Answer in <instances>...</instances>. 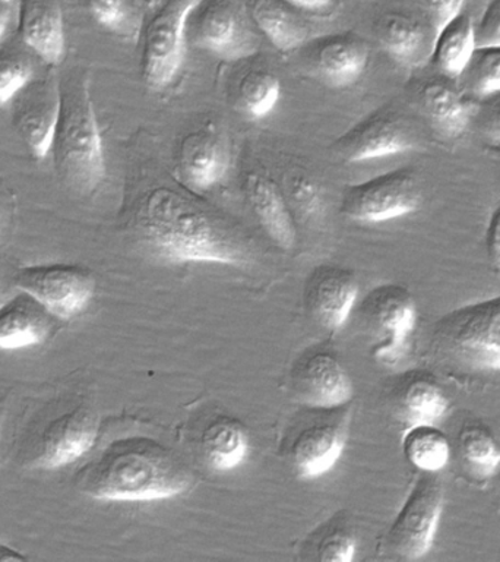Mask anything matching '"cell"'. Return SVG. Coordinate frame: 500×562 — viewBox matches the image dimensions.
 <instances>
[{
	"label": "cell",
	"instance_id": "obj_1",
	"mask_svg": "<svg viewBox=\"0 0 500 562\" xmlns=\"http://www.w3.org/2000/svg\"><path fill=\"white\" fill-rule=\"evenodd\" d=\"M135 226L149 252L166 262H249V241L239 228L170 188L145 196Z\"/></svg>",
	"mask_w": 500,
	"mask_h": 562
},
{
	"label": "cell",
	"instance_id": "obj_2",
	"mask_svg": "<svg viewBox=\"0 0 500 562\" xmlns=\"http://www.w3.org/2000/svg\"><path fill=\"white\" fill-rule=\"evenodd\" d=\"M192 470L182 457L147 435L114 439L83 469V494L101 501H154L183 494Z\"/></svg>",
	"mask_w": 500,
	"mask_h": 562
},
{
	"label": "cell",
	"instance_id": "obj_3",
	"mask_svg": "<svg viewBox=\"0 0 500 562\" xmlns=\"http://www.w3.org/2000/svg\"><path fill=\"white\" fill-rule=\"evenodd\" d=\"M50 153L57 175L72 191L88 195L104 182L103 136L86 78L60 79V114Z\"/></svg>",
	"mask_w": 500,
	"mask_h": 562
},
{
	"label": "cell",
	"instance_id": "obj_4",
	"mask_svg": "<svg viewBox=\"0 0 500 562\" xmlns=\"http://www.w3.org/2000/svg\"><path fill=\"white\" fill-rule=\"evenodd\" d=\"M432 340L434 353L456 368L500 371V296L450 312L434 325Z\"/></svg>",
	"mask_w": 500,
	"mask_h": 562
},
{
	"label": "cell",
	"instance_id": "obj_5",
	"mask_svg": "<svg viewBox=\"0 0 500 562\" xmlns=\"http://www.w3.org/2000/svg\"><path fill=\"white\" fill-rule=\"evenodd\" d=\"M204 0H164L144 34L143 77L152 90H164L182 68L189 21Z\"/></svg>",
	"mask_w": 500,
	"mask_h": 562
},
{
	"label": "cell",
	"instance_id": "obj_6",
	"mask_svg": "<svg viewBox=\"0 0 500 562\" xmlns=\"http://www.w3.org/2000/svg\"><path fill=\"white\" fill-rule=\"evenodd\" d=\"M359 314L376 338L375 359L385 364L398 363L417 324V306L410 290L394 283L376 285L363 297Z\"/></svg>",
	"mask_w": 500,
	"mask_h": 562
},
{
	"label": "cell",
	"instance_id": "obj_7",
	"mask_svg": "<svg viewBox=\"0 0 500 562\" xmlns=\"http://www.w3.org/2000/svg\"><path fill=\"white\" fill-rule=\"evenodd\" d=\"M443 498L441 479L423 472L390 525L386 536L389 551L407 561L428 555L441 521Z\"/></svg>",
	"mask_w": 500,
	"mask_h": 562
},
{
	"label": "cell",
	"instance_id": "obj_8",
	"mask_svg": "<svg viewBox=\"0 0 500 562\" xmlns=\"http://www.w3.org/2000/svg\"><path fill=\"white\" fill-rule=\"evenodd\" d=\"M55 318L68 321L82 314L94 297L95 279L88 268L73 263H47L21 268L13 279Z\"/></svg>",
	"mask_w": 500,
	"mask_h": 562
},
{
	"label": "cell",
	"instance_id": "obj_9",
	"mask_svg": "<svg viewBox=\"0 0 500 562\" xmlns=\"http://www.w3.org/2000/svg\"><path fill=\"white\" fill-rule=\"evenodd\" d=\"M421 187L414 171L397 169L355 183L342 195L341 213L360 223H384L414 213Z\"/></svg>",
	"mask_w": 500,
	"mask_h": 562
},
{
	"label": "cell",
	"instance_id": "obj_10",
	"mask_svg": "<svg viewBox=\"0 0 500 562\" xmlns=\"http://www.w3.org/2000/svg\"><path fill=\"white\" fill-rule=\"evenodd\" d=\"M13 101V123L37 160L52 151L60 114V79L55 70L34 79Z\"/></svg>",
	"mask_w": 500,
	"mask_h": 562
},
{
	"label": "cell",
	"instance_id": "obj_11",
	"mask_svg": "<svg viewBox=\"0 0 500 562\" xmlns=\"http://www.w3.org/2000/svg\"><path fill=\"white\" fill-rule=\"evenodd\" d=\"M416 144L414 131L401 116L380 110L344 132L333 149L346 162H362L411 151Z\"/></svg>",
	"mask_w": 500,
	"mask_h": 562
},
{
	"label": "cell",
	"instance_id": "obj_12",
	"mask_svg": "<svg viewBox=\"0 0 500 562\" xmlns=\"http://www.w3.org/2000/svg\"><path fill=\"white\" fill-rule=\"evenodd\" d=\"M298 402L318 411H337L353 398V382L344 364L331 351L316 350L302 356L292 371Z\"/></svg>",
	"mask_w": 500,
	"mask_h": 562
},
{
	"label": "cell",
	"instance_id": "obj_13",
	"mask_svg": "<svg viewBox=\"0 0 500 562\" xmlns=\"http://www.w3.org/2000/svg\"><path fill=\"white\" fill-rule=\"evenodd\" d=\"M193 43L224 60H239L257 52V40L235 4L214 0L192 13Z\"/></svg>",
	"mask_w": 500,
	"mask_h": 562
},
{
	"label": "cell",
	"instance_id": "obj_14",
	"mask_svg": "<svg viewBox=\"0 0 500 562\" xmlns=\"http://www.w3.org/2000/svg\"><path fill=\"white\" fill-rule=\"evenodd\" d=\"M230 161L226 136L213 123H206L180 143L179 180L193 192L209 191L226 178Z\"/></svg>",
	"mask_w": 500,
	"mask_h": 562
},
{
	"label": "cell",
	"instance_id": "obj_15",
	"mask_svg": "<svg viewBox=\"0 0 500 562\" xmlns=\"http://www.w3.org/2000/svg\"><path fill=\"white\" fill-rule=\"evenodd\" d=\"M100 420L95 412L77 407L50 422L39 438L33 468L57 470L75 463L94 447Z\"/></svg>",
	"mask_w": 500,
	"mask_h": 562
},
{
	"label": "cell",
	"instance_id": "obj_16",
	"mask_svg": "<svg viewBox=\"0 0 500 562\" xmlns=\"http://www.w3.org/2000/svg\"><path fill=\"white\" fill-rule=\"evenodd\" d=\"M357 279L349 268L315 267L307 276L303 301L311 318L327 329H340L357 301Z\"/></svg>",
	"mask_w": 500,
	"mask_h": 562
},
{
	"label": "cell",
	"instance_id": "obj_17",
	"mask_svg": "<svg viewBox=\"0 0 500 562\" xmlns=\"http://www.w3.org/2000/svg\"><path fill=\"white\" fill-rule=\"evenodd\" d=\"M345 441V417L311 422L298 430L289 446L293 469L302 479L322 476L340 460Z\"/></svg>",
	"mask_w": 500,
	"mask_h": 562
},
{
	"label": "cell",
	"instance_id": "obj_18",
	"mask_svg": "<svg viewBox=\"0 0 500 562\" xmlns=\"http://www.w3.org/2000/svg\"><path fill=\"white\" fill-rule=\"evenodd\" d=\"M20 34L48 66L55 68L65 59L66 34L60 0H21Z\"/></svg>",
	"mask_w": 500,
	"mask_h": 562
},
{
	"label": "cell",
	"instance_id": "obj_19",
	"mask_svg": "<svg viewBox=\"0 0 500 562\" xmlns=\"http://www.w3.org/2000/svg\"><path fill=\"white\" fill-rule=\"evenodd\" d=\"M245 192L254 217L280 248L296 245L297 231L287 196L274 179L261 171L246 176Z\"/></svg>",
	"mask_w": 500,
	"mask_h": 562
},
{
	"label": "cell",
	"instance_id": "obj_20",
	"mask_svg": "<svg viewBox=\"0 0 500 562\" xmlns=\"http://www.w3.org/2000/svg\"><path fill=\"white\" fill-rule=\"evenodd\" d=\"M367 61V44L357 34H331L316 42L315 69L328 86H353L366 70Z\"/></svg>",
	"mask_w": 500,
	"mask_h": 562
},
{
	"label": "cell",
	"instance_id": "obj_21",
	"mask_svg": "<svg viewBox=\"0 0 500 562\" xmlns=\"http://www.w3.org/2000/svg\"><path fill=\"white\" fill-rule=\"evenodd\" d=\"M380 47L399 65L417 68L430 59L433 43H430L423 22L411 13H384L373 26Z\"/></svg>",
	"mask_w": 500,
	"mask_h": 562
},
{
	"label": "cell",
	"instance_id": "obj_22",
	"mask_svg": "<svg viewBox=\"0 0 500 562\" xmlns=\"http://www.w3.org/2000/svg\"><path fill=\"white\" fill-rule=\"evenodd\" d=\"M246 12L276 50H296L309 37L300 9L287 0H243Z\"/></svg>",
	"mask_w": 500,
	"mask_h": 562
},
{
	"label": "cell",
	"instance_id": "obj_23",
	"mask_svg": "<svg viewBox=\"0 0 500 562\" xmlns=\"http://www.w3.org/2000/svg\"><path fill=\"white\" fill-rule=\"evenodd\" d=\"M50 314L29 294L0 305V350L42 345L50 333Z\"/></svg>",
	"mask_w": 500,
	"mask_h": 562
},
{
	"label": "cell",
	"instance_id": "obj_24",
	"mask_svg": "<svg viewBox=\"0 0 500 562\" xmlns=\"http://www.w3.org/2000/svg\"><path fill=\"white\" fill-rule=\"evenodd\" d=\"M446 78H432L420 88V103L442 134L456 138L467 131L473 104L467 94Z\"/></svg>",
	"mask_w": 500,
	"mask_h": 562
},
{
	"label": "cell",
	"instance_id": "obj_25",
	"mask_svg": "<svg viewBox=\"0 0 500 562\" xmlns=\"http://www.w3.org/2000/svg\"><path fill=\"white\" fill-rule=\"evenodd\" d=\"M249 434L235 417L218 416L205 426L201 437L202 454L211 469H236L249 452Z\"/></svg>",
	"mask_w": 500,
	"mask_h": 562
},
{
	"label": "cell",
	"instance_id": "obj_26",
	"mask_svg": "<svg viewBox=\"0 0 500 562\" xmlns=\"http://www.w3.org/2000/svg\"><path fill=\"white\" fill-rule=\"evenodd\" d=\"M476 48V24L463 12L434 34L430 59L445 77L456 79L467 68Z\"/></svg>",
	"mask_w": 500,
	"mask_h": 562
},
{
	"label": "cell",
	"instance_id": "obj_27",
	"mask_svg": "<svg viewBox=\"0 0 500 562\" xmlns=\"http://www.w3.org/2000/svg\"><path fill=\"white\" fill-rule=\"evenodd\" d=\"M450 411L445 391L425 376L404 382L397 394L399 420L406 429L416 425H438Z\"/></svg>",
	"mask_w": 500,
	"mask_h": 562
},
{
	"label": "cell",
	"instance_id": "obj_28",
	"mask_svg": "<svg viewBox=\"0 0 500 562\" xmlns=\"http://www.w3.org/2000/svg\"><path fill=\"white\" fill-rule=\"evenodd\" d=\"M402 451L416 469L439 473L451 459V443L436 425H416L402 435Z\"/></svg>",
	"mask_w": 500,
	"mask_h": 562
},
{
	"label": "cell",
	"instance_id": "obj_29",
	"mask_svg": "<svg viewBox=\"0 0 500 562\" xmlns=\"http://www.w3.org/2000/svg\"><path fill=\"white\" fill-rule=\"evenodd\" d=\"M459 454L476 476H493L500 468V447L480 425H465L459 432Z\"/></svg>",
	"mask_w": 500,
	"mask_h": 562
},
{
	"label": "cell",
	"instance_id": "obj_30",
	"mask_svg": "<svg viewBox=\"0 0 500 562\" xmlns=\"http://www.w3.org/2000/svg\"><path fill=\"white\" fill-rule=\"evenodd\" d=\"M459 88L465 94L485 99L500 91V46L477 47L467 68L459 75Z\"/></svg>",
	"mask_w": 500,
	"mask_h": 562
},
{
	"label": "cell",
	"instance_id": "obj_31",
	"mask_svg": "<svg viewBox=\"0 0 500 562\" xmlns=\"http://www.w3.org/2000/svg\"><path fill=\"white\" fill-rule=\"evenodd\" d=\"M239 104L250 119H263L275 109L281 95V82L270 70L246 74L239 83Z\"/></svg>",
	"mask_w": 500,
	"mask_h": 562
},
{
	"label": "cell",
	"instance_id": "obj_32",
	"mask_svg": "<svg viewBox=\"0 0 500 562\" xmlns=\"http://www.w3.org/2000/svg\"><path fill=\"white\" fill-rule=\"evenodd\" d=\"M287 193L294 209L307 220L322 218L327 211V193L311 175L294 173L287 180Z\"/></svg>",
	"mask_w": 500,
	"mask_h": 562
},
{
	"label": "cell",
	"instance_id": "obj_33",
	"mask_svg": "<svg viewBox=\"0 0 500 562\" xmlns=\"http://www.w3.org/2000/svg\"><path fill=\"white\" fill-rule=\"evenodd\" d=\"M34 78V66L20 53H0V108L13 99Z\"/></svg>",
	"mask_w": 500,
	"mask_h": 562
},
{
	"label": "cell",
	"instance_id": "obj_34",
	"mask_svg": "<svg viewBox=\"0 0 500 562\" xmlns=\"http://www.w3.org/2000/svg\"><path fill=\"white\" fill-rule=\"evenodd\" d=\"M316 558L327 562H351L357 551V540L344 527H331L316 543Z\"/></svg>",
	"mask_w": 500,
	"mask_h": 562
},
{
	"label": "cell",
	"instance_id": "obj_35",
	"mask_svg": "<svg viewBox=\"0 0 500 562\" xmlns=\"http://www.w3.org/2000/svg\"><path fill=\"white\" fill-rule=\"evenodd\" d=\"M88 8L94 21L110 31H121L130 15L127 0H88Z\"/></svg>",
	"mask_w": 500,
	"mask_h": 562
},
{
	"label": "cell",
	"instance_id": "obj_36",
	"mask_svg": "<svg viewBox=\"0 0 500 562\" xmlns=\"http://www.w3.org/2000/svg\"><path fill=\"white\" fill-rule=\"evenodd\" d=\"M419 2L429 18V24L434 34L463 13L465 4V0H419Z\"/></svg>",
	"mask_w": 500,
	"mask_h": 562
},
{
	"label": "cell",
	"instance_id": "obj_37",
	"mask_svg": "<svg viewBox=\"0 0 500 562\" xmlns=\"http://www.w3.org/2000/svg\"><path fill=\"white\" fill-rule=\"evenodd\" d=\"M477 47L500 46V0H490L476 25Z\"/></svg>",
	"mask_w": 500,
	"mask_h": 562
},
{
	"label": "cell",
	"instance_id": "obj_38",
	"mask_svg": "<svg viewBox=\"0 0 500 562\" xmlns=\"http://www.w3.org/2000/svg\"><path fill=\"white\" fill-rule=\"evenodd\" d=\"M481 127L485 134L500 144V91L485 97L480 110Z\"/></svg>",
	"mask_w": 500,
	"mask_h": 562
},
{
	"label": "cell",
	"instance_id": "obj_39",
	"mask_svg": "<svg viewBox=\"0 0 500 562\" xmlns=\"http://www.w3.org/2000/svg\"><path fill=\"white\" fill-rule=\"evenodd\" d=\"M486 246L491 263L500 270V204L496 206L487 224Z\"/></svg>",
	"mask_w": 500,
	"mask_h": 562
},
{
	"label": "cell",
	"instance_id": "obj_40",
	"mask_svg": "<svg viewBox=\"0 0 500 562\" xmlns=\"http://www.w3.org/2000/svg\"><path fill=\"white\" fill-rule=\"evenodd\" d=\"M287 2L300 9L302 12L320 13L329 11L336 0H287Z\"/></svg>",
	"mask_w": 500,
	"mask_h": 562
},
{
	"label": "cell",
	"instance_id": "obj_41",
	"mask_svg": "<svg viewBox=\"0 0 500 562\" xmlns=\"http://www.w3.org/2000/svg\"><path fill=\"white\" fill-rule=\"evenodd\" d=\"M13 9H15V0H0V42L11 24Z\"/></svg>",
	"mask_w": 500,
	"mask_h": 562
},
{
	"label": "cell",
	"instance_id": "obj_42",
	"mask_svg": "<svg viewBox=\"0 0 500 562\" xmlns=\"http://www.w3.org/2000/svg\"><path fill=\"white\" fill-rule=\"evenodd\" d=\"M29 558L8 544L0 543V561H26Z\"/></svg>",
	"mask_w": 500,
	"mask_h": 562
},
{
	"label": "cell",
	"instance_id": "obj_43",
	"mask_svg": "<svg viewBox=\"0 0 500 562\" xmlns=\"http://www.w3.org/2000/svg\"><path fill=\"white\" fill-rule=\"evenodd\" d=\"M3 417H4V402H3V400H0V429H2Z\"/></svg>",
	"mask_w": 500,
	"mask_h": 562
},
{
	"label": "cell",
	"instance_id": "obj_44",
	"mask_svg": "<svg viewBox=\"0 0 500 562\" xmlns=\"http://www.w3.org/2000/svg\"><path fill=\"white\" fill-rule=\"evenodd\" d=\"M499 151H500V149H499Z\"/></svg>",
	"mask_w": 500,
	"mask_h": 562
}]
</instances>
